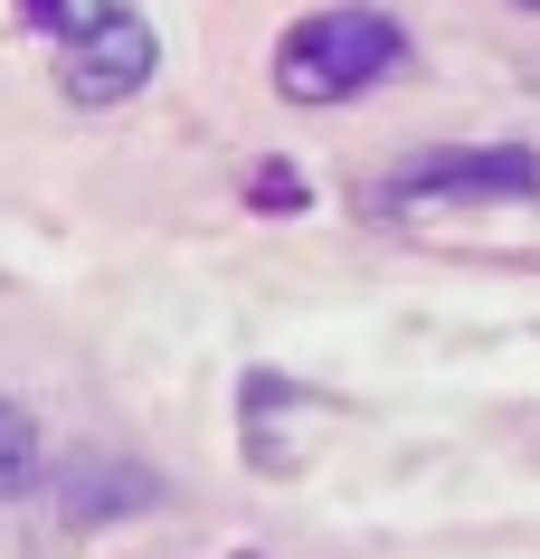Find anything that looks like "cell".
<instances>
[{
	"label": "cell",
	"instance_id": "6da1fadb",
	"mask_svg": "<svg viewBox=\"0 0 540 559\" xmlns=\"http://www.w3.org/2000/svg\"><path fill=\"white\" fill-rule=\"evenodd\" d=\"M398 20L389 10H323V20H303L285 48H275V86L295 95V105H341L360 95L370 76H389L398 67Z\"/></svg>",
	"mask_w": 540,
	"mask_h": 559
},
{
	"label": "cell",
	"instance_id": "7a4b0ae2",
	"mask_svg": "<svg viewBox=\"0 0 540 559\" xmlns=\"http://www.w3.org/2000/svg\"><path fill=\"white\" fill-rule=\"evenodd\" d=\"M152 20H133L123 0H95L67 20V95L76 105H123V95H143L152 76Z\"/></svg>",
	"mask_w": 540,
	"mask_h": 559
},
{
	"label": "cell",
	"instance_id": "3957f363",
	"mask_svg": "<svg viewBox=\"0 0 540 559\" xmlns=\"http://www.w3.org/2000/svg\"><path fill=\"white\" fill-rule=\"evenodd\" d=\"M465 209V200H540L531 152H418L389 180V209Z\"/></svg>",
	"mask_w": 540,
	"mask_h": 559
},
{
	"label": "cell",
	"instance_id": "277c9868",
	"mask_svg": "<svg viewBox=\"0 0 540 559\" xmlns=\"http://www.w3.org/2000/svg\"><path fill=\"white\" fill-rule=\"evenodd\" d=\"M29 484H38V427L10 408V399H0V502L29 493Z\"/></svg>",
	"mask_w": 540,
	"mask_h": 559
},
{
	"label": "cell",
	"instance_id": "5b68a950",
	"mask_svg": "<svg viewBox=\"0 0 540 559\" xmlns=\"http://www.w3.org/2000/svg\"><path fill=\"white\" fill-rule=\"evenodd\" d=\"M531 10H540V0H531Z\"/></svg>",
	"mask_w": 540,
	"mask_h": 559
}]
</instances>
